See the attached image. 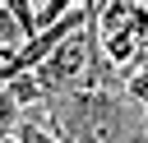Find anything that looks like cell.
Wrapping results in <instances>:
<instances>
[{
  "instance_id": "2",
  "label": "cell",
  "mask_w": 148,
  "mask_h": 143,
  "mask_svg": "<svg viewBox=\"0 0 148 143\" xmlns=\"http://www.w3.org/2000/svg\"><path fill=\"white\" fill-rule=\"evenodd\" d=\"M23 42H28V32H23V28H18V18L0 5V51H18Z\"/></svg>"
},
{
  "instance_id": "7",
  "label": "cell",
  "mask_w": 148,
  "mask_h": 143,
  "mask_svg": "<svg viewBox=\"0 0 148 143\" xmlns=\"http://www.w3.org/2000/svg\"><path fill=\"white\" fill-rule=\"evenodd\" d=\"M143 134H148V115H143Z\"/></svg>"
},
{
  "instance_id": "8",
  "label": "cell",
  "mask_w": 148,
  "mask_h": 143,
  "mask_svg": "<svg viewBox=\"0 0 148 143\" xmlns=\"http://www.w3.org/2000/svg\"><path fill=\"white\" fill-rule=\"evenodd\" d=\"M37 5H42V0H37Z\"/></svg>"
},
{
  "instance_id": "1",
  "label": "cell",
  "mask_w": 148,
  "mask_h": 143,
  "mask_svg": "<svg viewBox=\"0 0 148 143\" xmlns=\"http://www.w3.org/2000/svg\"><path fill=\"white\" fill-rule=\"evenodd\" d=\"M5 92H9V97H14L18 106H23V111H28V106H37V101L46 97V88H42V78H37L32 69H23V74H14V78L5 83Z\"/></svg>"
},
{
  "instance_id": "5",
  "label": "cell",
  "mask_w": 148,
  "mask_h": 143,
  "mask_svg": "<svg viewBox=\"0 0 148 143\" xmlns=\"http://www.w3.org/2000/svg\"><path fill=\"white\" fill-rule=\"evenodd\" d=\"M125 92H130L139 106H148V65H134V69H130V83H125Z\"/></svg>"
},
{
  "instance_id": "6",
  "label": "cell",
  "mask_w": 148,
  "mask_h": 143,
  "mask_svg": "<svg viewBox=\"0 0 148 143\" xmlns=\"http://www.w3.org/2000/svg\"><path fill=\"white\" fill-rule=\"evenodd\" d=\"M0 143H28V138H18V134H9V138H0Z\"/></svg>"
},
{
  "instance_id": "3",
  "label": "cell",
  "mask_w": 148,
  "mask_h": 143,
  "mask_svg": "<svg viewBox=\"0 0 148 143\" xmlns=\"http://www.w3.org/2000/svg\"><path fill=\"white\" fill-rule=\"evenodd\" d=\"M18 120H23V106H18V101L0 88V138H9V134L18 129Z\"/></svg>"
},
{
  "instance_id": "4",
  "label": "cell",
  "mask_w": 148,
  "mask_h": 143,
  "mask_svg": "<svg viewBox=\"0 0 148 143\" xmlns=\"http://www.w3.org/2000/svg\"><path fill=\"white\" fill-rule=\"evenodd\" d=\"M5 9L18 18V28H23L28 37L37 32V0H5Z\"/></svg>"
}]
</instances>
